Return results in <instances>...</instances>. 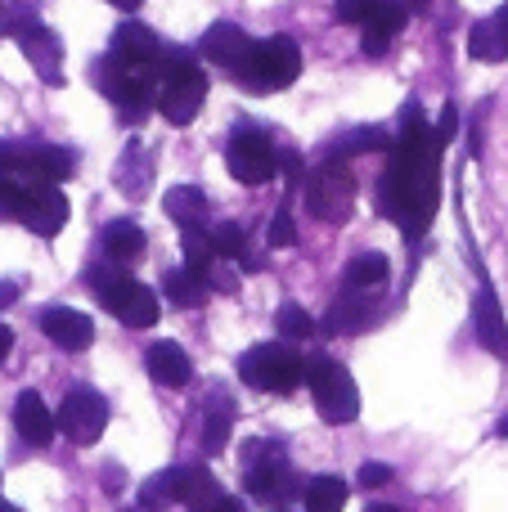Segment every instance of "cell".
I'll use <instances>...</instances> for the list:
<instances>
[{
	"label": "cell",
	"instance_id": "obj_45",
	"mask_svg": "<svg viewBox=\"0 0 508 512\" xmlns=\"http://www.w3.org/2000/svg\"><path fill=\"white\" fill-rule=\"evenodd\" d=\"M396 5H401L405 14H410V9H423V5H428V0H396Z\"/></svg>",
	"mask_w": 508,
	"mask_h": 512
},
{
	"label": "cell",
	"instance_id": "obj_3",
	"mask_svg": "<svg viewBox=\"0 0 508 512\" xmlns=\"http://www.w3.org/2000/svg\"><path fill=\"white\" fill-rule=\"evenodd\" d=\"M86 288L95 292L99 306H108L126 328H153L158 324V292L144 288L126 265H95L86 270Z\"/></svg>",
	"mask_w": 508,
	"mask_h": 512
},
{
	"label": "cell",
	"instance_id": "obj_26",
	"mask_svg": "<svg viewBox=\"0 0 508 512\" xmlns=\"http://www.w3.org/2000/svg\"><path fill=\"white\" fill-rule=\"evenodd\" d=\"M473 324H477V342H482V346H491V351H500V342H504L508 324H504V310H500V301H495V292H491V288H482V292H477Z\"/></svg>",
	"mask_w": 508,
	"mask_h": 512
},
{
	"label": "cell",
	"instance_id": "obj_1",
	"mask_svg": "<svg viewBox=\"0 0 508 512\" xmlns=\"http://www.w3.org/2000/svg\"><path fill=\"white\" fill-rule=\"evenodd\" d=\"M441 149L446 144L423 122L419 104H410L405 108V126L396 131L392 167L383 171V185H378L383 216L401 225L410 239H419L432 225V212H437V153Z\"/></svg>",
	"mask_w": 508,
	"mask_h": 512
},
{
	"label": "cell",
	"instance_id": "obj_15",
	"mask_svg": "<svg viewBox=\"0 0 508 512\" xmlns=\"http://www.w3.org/2000/svg\"><path fill=\"white\" fill-rule=\"evenodd\" d=\"M198 54L234 77V72L243 68V59L252 54V36L243 32L239 23H212V27L203 32V41H198Z\"/></svg>",
	"mask_w": 508,
	"mask_h": 512
},
{
	"label": "cell",
	"instance_id": "obj_30",
	"mask_svg": "<svg viewBox=\"0 0 508 512\" xmlns=\"http://www.w3.org/2000/svg\"><path fill=\"white\" fill-rule=\"evenodd\" d=\"M180 499V468L167 472H153L149 481L140 486V512H162Z\"/></svg>",
	"mask_w": 508,
	"mask_h": 512
},
{
	"label": "cell",
	"instance_id": "obj_31",
	"mask_svg": "<svg viewBox=\"0 0 508 512\" xmlns=\"http://www.w3.org/2000/svg\"><path fill=\"white\" fill-rule=\"evenodd\" d=\"M212 248H216V256H221V261H239L243 270H261V261L257 256L248 252V239H243V230L234 221H221L212 230Z\"/></svg>",
	"mask_w": 508,
	"mask_h": 512
},
{
	"label": "cell",
	"instance_id": "obj_19",
	"mask_svg": "<svg viewBox=\"0 0 508 512\" xmlns=\"http://www.w3.org/2000/svg\"><path fill=\"white\" fill-rule=\"evenodd\" d=\"M468 54L482 59V63H504L508 59V0L495 9L491 18L473 23V32H468Z\"/></svg>",
	"mask_w": 508,
	"mask_h": 512
},
{
	"label": "cell",
	"instance_id": "obj_18",
	"mask_svg": "<svg viewBox=\"0 0 508 512\" xmlns=\"http://www.w3.org/2000/svg\"><path fill=\"white\" fill-rule=\"evenodd\" d=\"M14 427H18V436H23L27 445H50L54 441V432H59V418L50 414V405H45L36 391H23V396L14 400Z\"/></svg>",
	"mask_w": 508,
	"mask_h": 512
},
{
	"label": "cell",
	"instance_id": "obj_32",
	"mask_svg": "<svg viewBox=\"0 0 508 512\" xmlns=\"http://www.w3.org/2000/svg\"><path fill=\"white\" fill-rule=\"evenodd\" d=\"M374 149H392V135L383 126H360V131H347L338 144H333L324 158H351V153H374Z\"/></svg>",
	"mask_w": 508,
	"mask_h": 512
},
{
	"label": "cell",
	"instance_id": "obj_16",
	"mask_svg": "<svg viewBox=\"0 0 508 512\" xmlns=\"http://www.w3.org/2000/svg\"><path fill=\"white\" fill-rule=\"evenodd\" d=\"M41 333L50 337L54 346H63V351H86V346L95 342V324H90V315H81V310H72V306L41 310Z\"/></svg>",
	"mask_w": 508,
	"mask_h": 512
},
{
	"label": "cell",
	"instance_id": "obj_23",
	"mask_svg": "<svg viewBox=\"0 0 508 512\" xmlns=\"http://www.w3.org/2000/svg\"><path fill=\"white\" fill-rule=\"evenodd\" d=\"M99 243H104L108 265H131V261L144 256V248H149V239H144V230L135 221H113Z\"/></svg>",
	"mask_w": 508,
	"mask_h": 512
},
{
	"label": "cell",
	"instance_id": "obj_9",
	"mask_svg": "<svg viewBox=\"0 0 508 512\" xmlns=\"http://www.w3.org/2000/svg\"><path fill=\"white\" fill-rule=\"evenodd\" d=\"M5 32L18 41V50L27 54V63H32L36 72H41L50 86H63V72H59V63H63V45H59V36L50 32V27L41 23V18L32 14V9H23V5H9L5 9Z\"/></svg>",
	"mask_w": 508,
	"mask_h": 512
},
{
	"label": "cell",
	"instance_id": "obj_5",
	"mask_svg": "<svg viewBox=\"0 0 508 512\" xmlns=\"http://www.w3.org/2000/svg\"><path fill=\"white\" fill-rule=\"evenodd\" d=\"M302 77V50H297L293 36H270V41H257L252 54L243 59V68L234 72L243 90H257V95H270V90H284Z\"/></svg>",
	"mask_w": 508,
	"mask_h": 512
},
{
	"label": "cell",
	"instance_id": "obj_24",
	"mask_svg": "<svg viewBox=\"0 0 508 512\" xmlns=\"http://www.w3.org/2000/svg\"><path fill=\"white\" fill-rule=\"evenodd\" d=\"M162 292L171 297V306L194 310V306H203V301L212 297V283H207V274L180 265V270H167V279H162Z\"/></svg>",
	"mask_w": 508,
	"mask_h": 512
},
{
	"label": "cell",
	"instance_id": "obj_34",
	"mask_svg": "<svg viewBox=\"0 0 508 512\" xmlns=\"http://www.w3.org/2000/svg\"><path fill=\"white\" fill-rule=\"evenodd\" d=\"M275 324H279V333H284V342H306V337L315 333V319L306 315L302 306H293V301H284V306H279Z\"/></svg>",
	"mask_w": 508,
	"mask_h": 512
},
{
	"label": "cell",
	"instance_id": "obj_41",
	"mask_svg": "<svg viewBox=\"0 0 508 512\" xmlns=\"http://www.w3.org/2000/svg\"><path fill=\"white\" fill-rule=\"evenodd\" d=\"M9 351H14V333H9V324H0V364L9 360Z\"/></svg>",
	"mask_w": 508,
	"mask_h": 512
},
{
	"label": "cell",
	"instance_id": "obj_43",
	"mask_svg": "<svg viewBox=\"0 0 508 512\" xmlns=\"http://www.w3.org/2000/svg\"><path fill=\"white\" fill-rule=\"evenodd\" d=\"M212 512H248V508H243V499H230V495H221V504H216Z\"/></svg>",
	"mask_w": 508,
	"mask_h": 512
},
{
	"label": "cell",
	"instance_id": "obj_17",
	"mask_svg": "<svg viewBox=\"0 0 508 512\" xmlns=\"http://www.w3.org/2000/svg\"><path fill=\"white\" fill-rule=\"evenodd\" d=\"M378 310H383V306H378L369 292L347 288L329 306V315H324V333H360L365 324H374V319H378Z\"/></svg>",
	"mask_w": 508,
	"mask_h": 512
},
{
	"label": "cell",
	"instance_id": "obj_39",
	"mask_svg": "<svg viewBox=\"0 0 508 512\" xmlns=\"http://www.w3.org/2000/svg\"><path fill=\"white\" fill-rule=\"evenodd\" d=\"M455 126H459V108L446 104V108H441V122H437V140L450 144V140H455Z\"/></svg>",
	"mask_w": 508,
	"mask_h": 512
},
{
	"label": "cell",
	"instance_id": "obj_20",
	"mask_svg": "<svg viewBox=\"0 0 508 512\" xmlns=\"http://www.w3.org/2000/svg\"><path fill=\"white\" fill-rule=\"evenodd\" d=\"M162 212L180 225V234H189V230H207V212L212 207H207V194L198 185H176L162 198Z\"/></svg>",
	"mask_w": 508,
	"mask_h": 512
},
{
	"label": "cell",
	"instance_id": "obj_44",
	"mask_svg": "<svg viewBox=\"0 0 508 512\" xmlns=\"http://www.w3.org/2000/svg\"><path fill=\"white\" fill-rule=\"evenodd\" d=\"M108 5H117V9H126V14H131V9H140V0H108Z\"/></svg>",
	"mask_w": 508,
	"mask_h": 512
},
{
	"label": "cell",
	"instance_id": "obj_7",
	"mask_svg": "<svg viewBox=\"0 0 508 512\" xmlns=\"http://www.w3.org/2000/svg\"><path fill=\"white\" fill-rule=\"evenodd\" d=\"M306 207H311V216L324 225H347L351 207H356V176H351L347 162L324 158L320 167L306 176Z\"/></svg>",
	"mask_w": 508,
	"mask_h": 512
},
{
	"label": "cell",
	"instance_id": "obj_33",
	"mask_svg": "<svg viewBox=\"0 0 508 512\" xmlns=\"http://www.w3.org/2000/svg\"><path fill=\"white\" fill-rule=\"evenodd\" d=\"M342 508H347V481L342 477L306 481V512H342Z\"/></svg>",
	"mask_w": 508,
	"mask_h": 512
},
{
	"label": "cell",
	"instance_id": "obj_11",
	"mask_svg": "<svg viewBox=\"0 0 508 512\" xmlns=\"http://www.w3.org/2000/svg\"><path fill=\"white\" fill-rule=\"evenodd\" d=\"M54 418H59V432L72 445H95L108 427V400L95 387H72Z\"/></svg>",
	"mask_w": 508,
	"mask_h": 512
},
{
	"label": "cell",
	"instance_id": "obj_50",
	"mask_svg": "<svg viewBox=\"0 0 508 512\" xmlns=\"http://www.w3.org/2000/svg\"><path fill=\"white\" fill-rule=\"evenodd\" d=\"M126 512H135V508H126Z\"/></svg>",
	"mask_w": 508,
	"mask_h": 512
},
{
	"label": "cell",
	"instance_id": "obj_42",
	"mask_svg": "<svg viewBox=\"0 0 508 512\" xmlns=\"http://www.w3.org/2000/svg\"><path fill=\"white\" fill-rule=\"evenodd\" d=\"M9 301H18V283L14 279L0 283V306H9Z\"/></svg>",
	"mask_w": 508,
	"mask_h": 512
},
{
	"label": "cell",
	"instance_id": "obj_27",
	"mask_svg": "<svg viewBox=\"0 0 508 512\" xmlns=\"http://www.w3.org/2000/svg\"><path fill=\"white\" fill-rule=\"evenodd\" d=\"M387 274H392V261H387L383 252H365L347 265L342 283H347V288H360V292H378L387 283Z\"/></svg>",
	"mask_w": 508,
	"mask_h": 512
},
{
	"label": "cell",
	"instance_id": "obj_40",
	"mask_svg": "<svg viewBox=\"0 0 508 512\" xmlns=\"http://www.w3.org/2000/svg\"><path fill=\"white\" fill-rule=\"evenodd\" d=\"M0 180H14V140H0Z\"/></svg>",
	"mask_w": 508,
	"mask_h": 512
},
{
	"label": "cell",
	"instance_id": "obj_21",
	"mask_svg": "<svg viewBox=\"0 0 508 512\" xmlns=\"http://www.w3.org/2000/svg\"><path fill=\"white\" fill-rule=\"evenodd\" d=\"M144 360H149V373L158 387H185V382L194 378V364H189L180 342H153Z\"/></svg>",
	"mask_w": 508,
	"mask_h": 512
},
{
	"label": "cell",
	"instance_id": "obj_48",
	"mask_svg": "<svg viewBox=\"0 0 508 512\" xmlns=\"http://www.w3.org/2000/svg\"><path fill=\"white\" fill-rule=\"evenodd\" d=\"M495 432H500V436H508V418H500V427H495Z\"/></svg>",
	"mask_w": 508,
	"mask_h": 512
},
{
	"label": "cell",
	"instance_id": "obj_4",
	"mask_svg": "<svg viewBox=\"0 0 508 512\" xmlns=\"http://www.w3.org/2000/svg\"><path fill=\"white\" fill-rule=\"evenodd\" d=\"M239 378L252 391H270V396H293L306 382V360L293 351V342H261L239 355Z\"/></svg>",
	"mask_w": 508,
	"mask_h": 512
},
{
	"label": "cell",
	"instance_id": "obj_10",
	"mask_svg": "<svg viewBox=\"0 0 508 512\" xmlns=\"http://www.w3.org/2000/svg\"><path fill=\"white\" fill-rule=\"evenodd\" d=\"M225 162H230V176L239 180V185H266L279 167V153L261 126L239 122L230 131V144H225Z\"/></svg>",
	"mask_w": 508,
	"mask_h": 512
},
{
	"label": "cell",
	"instance_id": "obj_14",
	"mask_svg": "<svg viewBox=\"0 0 508 512\" xmlns=\"http://www.w3.org/2000/svg\"><path fill=\"white\" fill-rule=\"evenodd\" d=\"M162 50H167V45L158 41V32H153V27L131 23V18H126V23L113 32V45H108V59L126 63V68H149V72H158Z\"/></svg>",
	"mask_w": 508,
	"mask_h": 512
},
{
	"label": "cell",
	"instance_id": "obj_6",
	"mask_svg": "<svg viewBox=\"0 0 508 512\" xmlns=\"http://www.w3.org/2000/svg\"><path fill=\"white\" fill-rule=\"evenodd\" d=\"M306 387L315 396V409H320L324 423H356L360 418V391H356V378L342 369L338 360L329 355H315L306 360Z\"/></svg>",
	"mask_w": 508,
	"mask_h": 512
},
{
	"label": "cell",
	"instance_id": "obj_2",
	"mask_svg": "<svg viewBox=\"0 0 508 512\" xmlns=\"http://www.w3.org/2000/svg\"><path fill=\"white\" fill-rule=\"evenodd\" d=\"M203 99H207V77L194 63V54L167 45L158 63V113L171 126H189L203 113Z\"/></svg>",
	"mask_w": 508,
	"mask_h": 512
},
{
	"label": "cell",
	"instance_id": "obj_29",
	"mask_svg": "<svg viewBox=\"0 0 508 512\" xmlns=\"http://www.w3.org/2000/svg\"><path fill=\"white\" fill-rule=\"evenodd\" d=\"M117 189H122L126 198L149 194V158H144L140 144H126L122 162H117Z\"/></svg>",
	"mask_w": 508,
	"mask_h": 512
},
{
	"label": "cell",
	"instance_id": "obj_12",
	"mask_svg": "<svg viewBox=\"0 0 508 512\" xmlns=\"http://www.w3.org/2000/svg\"><path fill=\"white\" fill-rule=\"evenodd\" d=\"M77 158L59 144L45 140H14V180H32V185H63L72 176Z\"/></svg>",
	"mask_w": 508,
	"mask_h": 512
},
{
	"label": "cell",
	"instance_id": "obj_46",
	"mask_svg": "<svg viewBox=\"0 0 508 512\" xmlns=\"http://www.w3.org/2000/svg\"><path fill=\"white\" fill-rule=\"evenodd\" d=\"M0 512H23L18 504H9V499H0Z\"/></svg>",
	"mask_w": 508,
	"mask_h": 512
},
{
	"label": "cell",
	"instance_id": "obj_28",
	"mask_svg": "<svg viewBox=\"0 0 508 512\" xmlns=\"http://www.w3.org/2000/svg\"><path fill=\"white\" fill-rule=\"evenodd\" d=\"M405 18H410V14H405V9L396 5V0H387V5L378 9V18H374V23L365 27V54H383L387 45H392L396 36H401Z\"/></svg>",
	"mask_w": 508,
	"mask_h": 512
},
{
	"label": "cell",
	"instance_id": "obj_38",
	"mask_svg": "<svg viewBox=\"0 0 508 512\" xmlns=\"http://www.w3.org/2000/svg\"><path fill=\"white\" fill-rule=\"evenodd\" d=\"M356 481H360L365 490H378V486H387V481H392V468H387V463H365Z\"/></svg>",
	"mask_w": 508,
	"mask_h": 512
},
{
	"label": "cell",
	"instance_id": "obj_8",
	"mask_svg": "<svg viewBox=\"0 0 508 512\" xmlns=\"http://www.w3.org/2000/svg\"><path fill=\"white\" fill-rule=\"evenodd\" d=\"M243 486L261 504H279L293 490V463L279 441H248L243 445Z\"/></svg>",
	"mask_w": 508,
	"mask_h": 512
},
{
	"label": "cell",
	"instance_id": "obj_35",
	"mask_svg": "<svg viewBox=\"0 0 508 512\" xmlns=\"http://www.w3.org/2000/svg\"><path fill=\"white\" fill-rule=\"evenodd\" d=\"M266 243H270V248H293V243H297V225H293V207H288V198L279 203V212L270 216Z\"/></svg>",
	"mask_w": 508,
	"mask_h": 512
},
{
	"label": "cell",
	"instance_id": "obj_22",
	"mask_svg": "<svg viewBox=\"0 0 508 512\" xmlns=\"http://www.w3.org/2000/svg\"><path fill=\"white\" fill-rule=\"evenodd\" d=\"M180 504L189 512H212L221 504V486H216V477L203 468V463H189V468H180Z\"/></svg>",
	"mask_w": 508,
	"mask_h": 512
},
{
	"label": "cell",
	"instance_id": "obj_51",
	"mask_svg": "<svg viewBox=\"0 0 508 512\" xmlns=\"http://www.w3.org/2000/svg\"><path fill=\"white\" fill-rule=\"evenodd\" d=\"M284 512H288V508H284Z\"/></svg>",
	"mask_w": 508,
	"mask_h": 512
},
{
	"label": "cell",
	"instance_id": "obj_47",
	"mask_svg": "<svg viewBox=\"0 0 508 512\" xmlns=\"http://www.w3.org/2000/svg\"><path fill=\"white\" fill-rule=\"evenodd\" d=\"M495 355H504V360H508V333H504V342H500V351H495Z\"/></svg>",
	"mask_w": 508,
	"mask_h": 512
},
{
	"label": "cell",
	"instance_id": "obj_49",
	"mask_svg": "<svg viewBox=\"0 0 508 512\" xmlns=\"http://www.w3.org/2000/svg\"><path fill=\"white\" fill-rule=\"evenodd\" d=\"M369 512H396V508H387V504H374V508H369Z\"/></svg>",
	"mask_w": 508,
	"mask_h": 512
},
{
	"label": "cell",
	"instance_id": "obj_37",
	"mask_svg": "<svg viewBox=\"0 0 508 512\" xmlns=\"http://www.w3.org/2000/svg\"><path fill=\"white\" fill-rule=\"evenodd\" d=\"M23 189H27V180H0V221H18Z\"/></svg>",
	"mask_w": 508,
	"mask_h": 512
},
{
	"label": "cell",
	"instance_id": "obj_13",
	"mask_svg": "<svg viewBox=\"0 0 508 512\" xmlns=\"http://www.w3.org/2000/svg\"><path fill=\"white\" fill-rule=\"evenodd\" d=\"M18 225H27V230L41 234V239H54V234L68 225V198H63V189L59 185H32V180H27Z\"/></svg>",
	"mask_w": 508,
	"mask_h": 512
},
{
	"label": "cell",
	"instance_id": "obj_25",
	"mask_svg": "<svg viewBox=\"0 0 508 512\" xmlns=\"http://www.w3.org/2000/svg\"><path fill=\"white\" fill-rule=\"evenodd\" d=\"M230 427H234V400L225 396L221 387L207 396V414H203V450L216 454L225 450V441H230Z\"/></svg>",
	"mask_w": 508,
	"mask_h": 512
},
{
	"label": "cell",
	"instance_id": "obj_36",
	"mask_svg": "<svg viewBox=\"0 0 508 512\" xmlns=\"http://www.w3.org/2000/svg\"><path fill=\"white\" fill-rule=\"evenodd\" d=\"M387 0H338V18L342 23H351V27H369L378 18V9H383Z\"/></svg>",
	"mask_w": 508,
	"mask_h": 512
}]
</instances>
